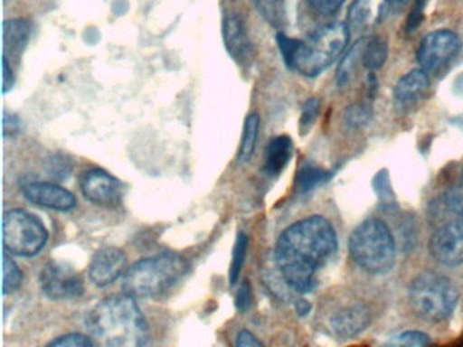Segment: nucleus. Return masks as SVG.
Here are the masks:
<instances>
[{"instance_id": "nucleus-26", "label": "nucleus", "mask_w": 463, "mask_h": 347, "mask_svg": "<svg viewBox=\"0 0 463 347\" xmlns=\"http://www.w3.org/2000/svg\"><path fill=\"white\" fill-rule=\"evenodd\" d=\"M24 274L20 266L15 263L12 257L7 255V251L4 255V295H9L17 292L23 285Z\"/></svg>"}, {"instance_id": "nucleus-11", "label": "nucleus", "mask_w": 463, "mask_h": 347, "mask_svg": "<svg viewBox=\"0 0 463 347\" xmlns=\"http://www.w3.org/2000/svg\"><path fill=\"white\" fill-rule=\"evenodd\" d=\"M430 249L441 265L463 263V219L451 220L438 228L430 238Z\"/></svg>"}, {"instance_id": "nucleus-35", "label": "nucleus", "mask_w": 463, "mask_h": 347, "mask_svg": "<svg viewBox=\"0 0 463 347\" xmlns=\"http://www.w3.org/2000/svg\"><path fill=\"white\" fill-rule=\"evenodd\" d=\"M235 346L261 347L264 346V343H262L253 333H250V331L242 330L238 333L237 339H235Z\"/></svg>"}, {"instance_id": "nucleus-7", "label": "nucleus", "mask_w": 463, "mask_h": 347, "mask_svg": "<svg viewBox=\"0 0 463 347\" xmlns=\"http://www.w3.org/2000/svg\"><path fill=\"white\" fill-rule=\"evenodd\" d=\"M50 233L44 222L24 211L12 209L4 217V246L10 254L32 258L39 255L47 246Z\"/></svg>"}, {"instance_id": "nucleus-27", "label": "nucleus", "mask_w": 463, "mask_h": 347, "mask_svg": "<svg viewBox=\"0 0 463 347\" xmlns=\"http://www.w3.org/2000/svg\"><path fill=\"white\" fill-rule=\"evenodd\" d=\"M327 178V173H325L321 168L314 167L311 164L303 165L302 170L298 174V187L302 192H308V190L314 189L318 186L319 183Z\"/></svg>"}, {"instance_id": "nucleus-16", "label": "nucleus", "mask_w": 463, "mask_h": 347, "mask_svg": "<svg viewBox=\"0 0 463 347\" xmlns=\"http://www.w3.org/2000/svg\"><path fill=\"white\" fill-rule=\"evenodd\" d=\"M389 7V0H354L349 8V27L365 30L375 26Z\"/></svg>"}, {"instance_id": "nucleus-29", "label": "nucleus", "mask_w": 463, "mask_h": 347, "mask_svg": "<svg viewBox=\"0 0 463 347\" xmlns=\"http://www.w3.org/2000/svg\"><path fill=\"white\" fill-rule=\"evenodd\" d=\"M430 339L428 338L427 333H420V331H408V333H400L392 339V344L398 346H413L421 347L430 343Z\"/></svg>"}, {"instance_id": "nucleus-30", "label": "nucleus", "mask_w": 463, "mask_h": 347, "mask_svg": "<svg viewBox=\"0 0 463 347\" xmlns=\"http://www.w3.org/2000/svg\"><path fill=\"white\" fill-rule=\"evenodd\" d=\"M251 303H253V292H251L250 282L248 279H243L241 282L237 295H235V306L241 314H245L250 309Z\"/></svg>"}, {"instance_id": "nucleus-12", "label": "nucleus", "mask_w": 463, "mask_h": 347, "mask_svg": "<svg viewBox=\"0 0 463 347\" xmlns=\"http://www.w3.org/2000/svg\"><path fill=\"white\" fill-rule=\"evenodd\" d=\"M223 41L227 53L241 67L249 68L256 59V48L249 37L245 19L240 14H229L223 19Z\"/></svg>"}, {"instance_id": "nucleus-23", "label": "nucleus", "mask_w": 463, "mask_h": 347, "mask_svg": "<svg viewBox=\"0 0 463 347\" xmlns=\"http://www.w3.org/2000/svg\"><path fill=\"white\" fill-rule=\"evenodd\" d=\"M249 236L241 230L235 240L234 249H232V266H230L229 281L232 286L237 284L240 279L241 271L245 265L246 257H248Z\"/></svg>"}, {"instance_id": "nucleus-2", "label": "nucleus", "mask_w": 463, "mask_h": 347, "mask_svg": "<svg viewBox=\"0 0 463 347\" xmlns=\"http://www.w3.org/2000/svg\"><path fill=\"white\" fill-rule=\"evenodd\" d=\"M86 328L97 344L140 347L150 343V325L132 295L102 298L89 311Z\"/></svg>"}, {"instance_id": "nucleus-15", "label": "nucleus", "mask_w": 463, "mask_h": 347, "mask_svg": "<svg viewBox=\"0 0 463 347\" xmlns=\"http://www.w3.org/2000/svg\"><path fill=\"white\" fill-rule=\"evenodd\" d=\"M430 79L424 70H413L400 79L394 89L395 106L402 110L416 106L427 94Z\"/></svg>"}, {"instance_id": "nucleus-37", "label": "nucleus", "mask_w": 463, "mask_h": 347, "mask_svg": "<svg viewBox=\"0 0 463 347\" xmlns=\"http://www.w3.org/2000/svg\"><path fill=\"white\" fill-rule=\"evenodd\" d=\"M311 305L306 300L298 301L297 304V312L300 314V316H306V314L310 312Z\"/></svg>"}, {"instance_id": "nucleus-9", "label": "nucleus", "mask_w": 463, "mask_h": 347, "mask_svg": "<svg viewBox=\"0 0 463 347\" xmlns=\"http://www.w3.org/2000/svg\"><path fill=\"white\" fill-rule=\"evenodd\" d=\"M459 38L451 30H436L420 43L417 61L430 75L446 67L459 51Z\"/></svg>"}, {"instance_id": "nucleus-4", "label": "nucleus", "mask_w": 463, "mask_h": 347, "mask_svg": "<svg viewBox=\"0 0 463 347\" xmlns=\"http://www.w3.org/2000/svg\"><path fill=\"white\" fill-rule=\"evenodd\" d=\"M188 270L183 255L165 251L135 262L123 279L124 293L135 298H156L169 292Z\"/></svg>"}, {"instance_id": "nucleus-13", "label": "nucleus", "mask_w": 463, "mask_h": 347, "mask_svg": "<svg viewBox=\"0 0 463 347\" xmlns=\"http://www.w3.org/2000/svg\"><path fill=\"white\" fill-rule=\"evenodd\" d=\"M24 197L26 201L40 206L58 211H69L77 208V198L66 187L52 182H28L24 183Z\"/></svg>"}, {"instance_id": "nucleus-21", "label": "nucleus", "mask_w": 463, "mask_h": 347, "mask_svg": "<svg viewBox=\"0 0 463 347\" xmlns=\"http://www.w3.org/2000/svg\"><path fill=\"white\" fill-rule=\"evenodd\" d=\"M387 59V42L382 37L365 38L362 64L367 70H375Z\"/></svg>"}, {"instance_id": "nucleus-22", "label": "nucleus", "mask_w": 463, "mask_h": 347, "mask_svg": "<svg viewBox=\"0 0 463 347\" xmlns=\"http://www.w3.org/2000/svg\"><path fill=\"white\" fill-rule=\"evenodd\" d=\"M365 38L357 41L351 51L344 56L343 61H341L340 67L337 70V81L341 87L346 86L354 78V72H356L357 64L362 62L363 49H364Z\"/></svg>"}, {"instance_id": "nucleus-34", "label": "nucleus", "mask_w": 463, "mask_h": 347, "mask_svg": "<svg viewBox=\"0 0 463 347\" xmlns=\"http://www.w3.org/2000/svg\"><path fill=\"white\" fill-rule=\"evenodd\" d=\"M2 72H4V94L12 91L15 83L14 70L10 65L9 57H2Z\"/></svg>"}, {"instance_id": "nucleus-28", "label": "nucleus", "mask_w": 463, "mask_h": 347, "mask_svg": "<svg viewBox=\"0 0 463 347\" xmlns=\"http://www.w3.org/2000/svg\"><path fill=\"white\" fill-rule=\"evenodd\" d=\"M96 341L91 336L80 333H67V335L59 336L48 343V346L56 347H93L96 346Z\"/></svg>"}, {"instance_id": "nucleus-38", "label": "nucleus", "mask_w": 463, "mask_h": 347, "mask_svg": "<svg viewBox=\"0 0 463 347\" xmlns=\"http://www.w3.org/2000/svg\"><path fill=\"white\" fill-rule=\"evenodd\" d=\"M406 3H408V0H389V7L392 10L400 11Z\"/></svg>"}, {"instance_id": "nucleus-3", "label": "nucleus", "mask_w": 463, "mask_h": 347, "mask_svg": "<svg viewBox=\"0 0 463 347\" xmlns=\"http://www.w3.org/2000/svg\"><path fill=\"white\" fill-rule=\"evenodd\" d=\"M278 45L289 70L316 78L341 53L349 41V26L330 23L314 32L307 40H297L284 33L278 34Z\"/></svg>"}, {"instance_id": "nucleus-8", "label": "nucleus", "mask_w": 463, "mask_h": 347, "mask_svg": "<svg viewBox=\"0 0 463 347\" xmlns=\"http://www.w3.org/2000/svg\"><path fill=\"white\" fill-rule=\"evenodd\" d=\"M43 295L53 301L72 300L85 292L82 277L74 267L63 262L47 263L40 273Z\"/></svg>"}, {"instance_id": "nucleus-31", "label": "nucleus", "mask_w": 463, "mask_h": 347, "mask_svg": "<svg viewBox=\"0 0 463 347\" xmlns=\"http://www.w3.org/2000/svg\"><path fill=\"white\" fill-rule=\"evenodd\" d=\"M319 102L317 99H310L303 106L302 117H300V129L302 132H307L311 125L316 121L317 114H318Z\"/></svg>"}, {"instance_id": "nucleus-32", "label": "nucleus", "mask_w": 463, "mask_h": 347, "mask_svg": "<svg viewBox=\"0 0 463 347\" xmlns=\"http://www.w3.org/2000/svg\"><path fill=\"white\" fill-rule=\"evenodd\" d=\"M23 132V119L14 113L5 111L4 114V136L5 137H15Z\"/></svg>"}, {"instance_id": "nucleus-25", "label": "nucleus", "mask_w": 463, "mask_h": 347, "mask_svg": "<svg viewBox=\"0 0 463 347\" xmlns=\"http://www.w3.org/2000/svg\"><path fill=\"white\" fill-rule=\"evenodd\" d=\"M72 170H74V162L69 155H51L45 162V171H47L48 176L55 181H64L69 178Z\"/></svg>"}, {"instance_id": "nucleus-36", "label": "nucleus", "mask_w": 463, "mask_h": 347, "mask_svg": "<svg viewBox=\"0 0 463 347\" xmlns=\"http://www.w3.org/2000/svg\"><path fill=\"white\" fill-rule=\"evenodd\" d=\"M346 119L351 125H363L367 119H370V116H368L364 108L354 106V108H349L348 113H346Z\"/></svg>"}, {"instance_id": "nucleus-20", "label": "nucleus", "mask_w": 463, "mask_h": 347, "mask_svg": "<svg viewBox=\"0 0 463 347\" xmlns=\"http://www.w3.org/2000/svg\"><path fill=\"white\" fill-rule=\"evenodd\" d=\"M260 135V116L257 113L249 114L243 125L242 140L238 151V163L246 164L250 162L256 149Z\"/></svg>"}, {"instance_id": "nucleus-39", "label": "nucleus", "mask_w": 463, "mask_h": 347, "mask_svg": "<svg viewBox=\"0 0 463 347\" xmlns=\"http://www.w3.org/2000/svg\"><path fill=\"white\" fill-rule=\"evenodd\" d=\"M462 181H463V178H462Z\"/></svg>"}, {"instance_id": "nucleus-19", "label": "nucleus", "mask_w": 463, "mask_h": 347, "mask_svg": "<svg viewBox=\"0 0 463 347\" xmlns=\"http://www.w3.org/2000/svg\"><path fill=\"white\" fill-rule=\"evenodd\" d=\"M294 154V145L288 136H278L272 138L265 149L264 171L267 175L278 176L288 165Z\"/></svg>"}, {"instance_id": "nucleus-18", "label": "nucleus", "mask_w": 463, "mask_h": 347, "mask_svg": "<svg viewBox=\"0 0 463 347\" xmlns=\"http://www.w3.org/2000/svg\"><path fill=\"white\" fill-rule=\"evenodd\" d=\"M32 35V23L28 19L17 18L5 21V56L20 59Z\"/></svg>"}, {"instance_id": "nucleus-24", "label": "nucleus", "mask_w": 463, "mask_h": 347, "mask_svg": "<svg viewBox=\"0 0 463 347\" xmlns=\"http://www.w3.org/2000/svg\"><path fill=\"white\" fill-rule=\"evenodd\" d=\"M260 15L275 27L286 23V5L284 0H253Z\"/></svg>"}, {"instance_id": "nucleus-6", "label": "nucleus", "mask_w": 463, "mask_h": 347, "mask_svg": "<svg viewBox=\"0 0 463 347\" xmlns=\"http://www.w3.org/2000/svg\"><path fill=\"white\" fill-rule=\"evenodd\" d=\"M457 287L440 274L422 273L411 282L409 300L417 316L427 322L449 319L458 304Z\"/></svg>"}, {"instance_id": "nucleus-5", "label": "nucleus", "mask_w": 463, "mask_h": 347, "mask_svg": "<svg viewBox=\"0 0 463 347\" xmlns=\"http://www.w3.org/2000/svg\"><path fill=\"white\" fill-rule=\"evenodd\" d=\"M349 251L354 262L368 273H387L394 265V238L381 220L370 219L362 222L352 232Z\"/></svg>"}, {"instance_id": "nucleus-10", "label": "nucleus", "mask_w": 463, "mask_h": 347, "mask_svg": "<svg viewBox=\"0 0 463 347\" xmlns=\"http://www.w3.org/2000/svg\"><path fill=\"white\" fill-rule=\"evenodd\" d=\"M86 200L101 208H118L123 201L124 184L102 168H91L80 178Z\"/></svg>"}, {"instance_id": "nucleus-1", "label": "nucleus", "mask_w": 463, "mask_h": 347, "mask_svg": "<svg viewBox=\"0 0 463 347\" xmlns=\"http://www.w3.org/2000/svg\"><path fill=\"white\" fill-rule=\"evenodd\" d=\"M337 251L335 228L321 216H311L289 225L279 236L276 265L286 284L298 293H308L318 285L319 271Z\"/></svg>"}, {"instance_id": "nucleus-14", "label": "nucleus", "mask_w": 463, "mask_h": 347, "mask_svg": "<svg viewBox=\"0 0 463 347\" xmlns=\"http://www.w3.org/2000/svg\"><path fill=\"white\" fill-rule=\"evenodd\" d=\"M127 262L128 258L123 249L118 247L99 249L91 258L89 278L96 286H109L126 271Z\"/></svg>"}, {"instance_id": "nucleus-33", "label": "nucleus", "mask_w": 463, "mask_h": 347, "mask_svg": "<svg viewBox=\"0 0 463 347\" xmlns=\"http://www.w3.org/2000/svg\"><path fill=\"white\" fill-rule=\"evenodd\" d=\"M311 7L324 15L335 13L343 5L344 0H308Z\"/></svg>"}, {"instance_id": "nucleus-17", "label": "nucleus", "mask_w": 463, "mask_h": 347, "mask_svg": "<svg viewBox=\"0 0 463 347\" xmlns=\"http://www.w3.org/2000/svg\"><path fill=\"white\" fill-rule=\"evenodd\" d=\"M370 320V311L364 305H354L335 314L332 319V327L338 335L352 338L365 330Z\"/></svg>"}]
</instances>
